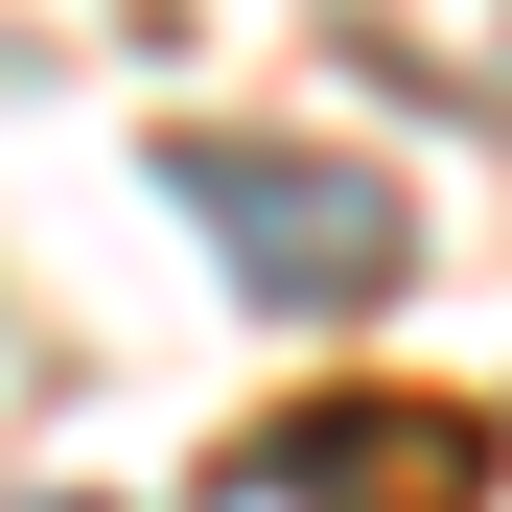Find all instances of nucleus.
<instances>
[{
	"label": "nucleus",
	"instance_id": "f03ea898",
	"mask_svg": "<svg viewBox=\"0 0 512 512\" xmlns=\"http://www.w3.org/2000/svg\"><path fill=\"white\" fill-rule=\"evenodd\" d=\"M466 489H489L466 419H280L210 512H466Z\"/></svg>",
	"mask_w": 512,
	"mask_h": 512
},
{
	"label": "nucleus",
	"instance_id": "7ed1b4c3",
	"mask_svg": "<svg viewBox=\"0 0 512 512\" xmlns=\"http://www.w3.org/2000/svg\"><path fill=\"white\" fill-rule=\"evenodd\" d=\"M350 47L419 70V94H466V117H512V0H350Z\"/></svg>",
	"mask_w": 512,
	"mask_h": 512
},
{
	"label": "nucleus",
	"instance_id": "f257e3e1",
	"mask_svg": "<svg viewBox=\"0 0 512 512\" xmlns=\"http://www.w3.org/2000/svg\"><path fill=\"white\" fill-rule=\"evenodd\" d=\"M163 210H210V256L280 326H350V303H396V210H373V163H303V140H233V117H187L163 140Z\"/></svg>",
	"mask_w": 512,
	"mask_h": 512
}]
</instances>
